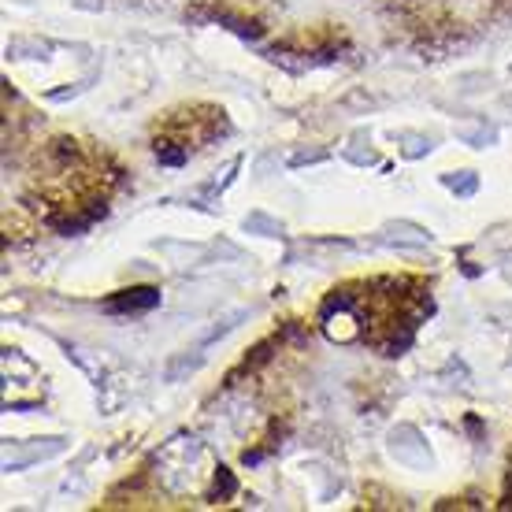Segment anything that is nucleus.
<instances>
[{
  "label": "nucleus",
  "mask_w": 512,
  "mask_h": 512,
  "mask_svg": "<svg viewBox=\"0 0 512 512\" xmlns=\"http://www.w3.org/2000/svg\"><path fill=\"white\" fill-rule=\"evenodd\" d=\"M179 442L182 461L175 464V457L160 453L156 457V479H164V487L171 494H186V490H197V461H205L208 453L197 438H175Z\"/></svg>",
  "instance_id": "f257e3e1"
},
{
  "label": "nucleus",
  "mask_w": 512,
  "mask_h": 512,
  "mask_svg": "<svg viewBox=\"0 0 512 512\" xmlns=\"http://www.w3.org/2000/svg\"><path fill=\"white\" fill-rule=\"evenodd\" d=\"M160 305V290L156 286H130V290H119L104 301V312H149V308Z\"/></svg>",
  "instance_id": "f03ea898"
},
{
  "label": "nucleus",
  "mask_w": 512,
  "mask_h": 512,
  "mask_svg": "<svg viewBox=\"0 0 512 512\" xmlns=\"http://www.w3.org/2000/svg\"><path fill=\"white\" fill-rule=\"evenodd\" d=\"M386 238L397 245H416V249H423V245L431 242V234L423 231V227H416V223H390V227H386Z\"/></svg>",
  "instance_id": "7ed1b4c3"
},
{
  "label": "nucleus",
  "mask_w": 512,
  "mask_h": 512,
  "mask_svg": "<svg viewBox=\"0 0 512 512\" xmlns=\"http://www.w3.org/2000/svg\"><path fill=\"white\" fill-rule=\"evenodd\" d=\"M234 490H238L234 475L227 472V468H216V483H212V490H208V501H227Z\"/></svg>",
  "instance_id": "20e7f679"
},
{
  "label": "nucleus",
  "mask_w": 512,
  "mask_h": 512,
  "mask_svg": "<svg viewBox=\"0 0 512 512\" xmlns=\"http://www.w3.org/2000/svg\"><path fill=\"white\" fill-rule=\"evenodd\" d=\"M446 186L453 193H461V197H472L475 186H479V179H475L472 171H461V175H446Z\"/></svg>",
  "instance_id": "39448f33"
},
{
  "label": "nucleus",
  "mask_w": 512,
  "mask_h": 512,
  "mask_svg": "<svg viewBox=\"0 0 512 512\" xmlns=\"http://www.w3.org/2000/svg\"><path fill=\"white\" fill-rule=\"evenodd\" d=\"M245 231H260L264 238H279L282 227L275 223V219H268V216H260V212H256V216L245 219Z\"/></svg>",
  "instance_id": "423d86ee"
},
{
  "label": "nucleus",
  "mask_w": 512,
  "mask_h": 512,
  "mask_svg": "<svg viewBox=\"0 0 512 512\" xmlns=\"http://www.w3.org/2000/svg\"><path fill=\"white\" fill-rule=\"evenodd\" d=\"M461 138L475 141V145H487V141H494V130L483 127V130H461Z\"/></svg>",
  "instance_id": "0eeeda50"
},
{
  "label": "nucleus",
  "mask_w": 512,
  "mask_h": 512,
  "mask_svg": "<svg viewBox=\"0 0 512 512\" xmlns=\"http://www.w3.org/2000/svg\"><path fill=\"white\" fill-rule=\"evenodd\" d=\"M431 149V141H423V138H409V149H405V156H423Z\"/></svg>",
  "instance_id": "6e6552de"
}]
</instances>
